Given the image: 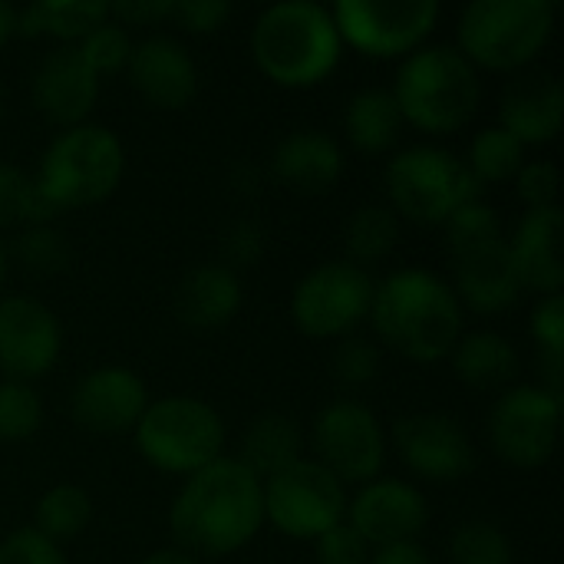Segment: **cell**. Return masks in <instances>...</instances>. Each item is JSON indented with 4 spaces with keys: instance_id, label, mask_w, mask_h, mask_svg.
Segmentation results:
<instances>
[{
    "instance_id": "4",
    "label": "cell",
    "mask_w": 564,
    "mask_h": 564,
    "mask_svg": "<svg viewBox=\"0 0 564 564\" xmlns=\"http://www.w3.org/2000/svg\"><path fill=\"white\" fill-rule=\"evenodd\" d=\"M390 93L406 126L426 135H453L476 119L482 79L456 46L426 43L400 59Z\"/></svg>"
},
{
    "instance_id": "23",
    "label": "cell",
    "mask_w": 564,
    "mask_h": 564,
    "mask_svg": "<svg viewBox=\"0 0 564 564\" xmlns=\"http://www.w3.org/2000/svg\"><path fill=\"white\" fill-rule=\"evenodd\" d=\"M241 304V274L218 261H205L185 271L172 294V311L188 330H221L238 317Z\"/></svg>"
},
{
    "instance_id": "18",
    "label": "cell",
    "mask_w": 564,
    "mask_h": 564,
    "mask_svg": "<svg viewBox=\"0 0 564 564\" xmlns=\"http://www.w3.org/2000/svg\"><path fill=\"white\" fill-rule=\"evenodd\" d=\"M129 86L155 109L178 112L198 93V66L188 46L169 33H149L132 43V56L126 63Z\"/></svg>"
},
{
    "instance_id": "25",
    "label": "cell",
    "mask_w": 564,
    "mask_h": 564,
    "mask_svg": "<svg viewBox=\"0 0 564 564\" xmlns=\"http://www.w3.org/2000/svg\"><path fill=\"white\" fill-rule=\"evenodd\" d=\"M446 360L453 364V373L466 387L482 390V393H502L519 377V350L499 330L463 334Z\"/></svg>"
},
{
    "instance_id": "17",
    "label": "cell",
    "mask_w": 564,
    "mask_h": 564,
    "mask_svg": "<svg viewBox=\"0 0 564 564\" xmlns=\"http://www.w3.org/2000/svg\"><path fill=\"white\" fill-rule=\"evenodd\" d=\"M149 400V387L135 370L109 364L76 380L69 393V416L86 433L122 436L135 430Z\"/></svg>"
},
{
    "instance_id": "39",
    "label": "cell",
    "mask_w": 564,
    "mask_h": 564,
    "mask_svg": "<svg viewBox=\"0 0 564 564\" xmlns=\"http://www.w3.org/2000/svg\"><path fill=\"white\" fill-rule=\"evenodd\" d=\"M264 248H268V238H264V228L254 221V218H235L221 228V238H218V264L231 268L235 274L245 271V268H254L261 258H264Z\"/></svg>"
},
{
    "instance_id": "46",
    "label": "cell",
    "mask_w": 564,
    "mask_h": 564,
    "mask_svg": "<svg viewBox=\"0 0 564 564\" xmlns=\"http://www.w3.org/2000/svg\"><path fill=\"white\" fill-rule=\"evenodd\" d=\"M367 564H433V555L420 542H403L390 549H373Z\"/></svg>"
},
{
    "instance_id": "1",
    "label": "cell",
    "mask_w": 564,
    "mask_h": 564,
    "mask_svg": "<svg viewBox=\"0 0 564 564\" xmlns=\"http://www.w3.org/2000/svg\"><path fill=\"white\" fill-rule=\"evenodd\" d=\"M169 529L175 549L198 562L241 552L264 529L261 479L235 456L215 459L182 479V489L169 506Z\"/></svg>"
},
{
    "instance_id": "6",
    "label": "cell",
    "mask_w": 564,
    "mask_h": 564,
    "mask_svg": "<svg viewBox=\"0 0 564 564\" xmlns=\"http://www.w3.org/2000/svg\"><path fill=\"white\" fill-rule=\"evenodd\" d=\"M555 33L552 0H473L459 13L456 50L489 73L529 69Z\"/></svg>"
},
{
    "instance_id": "20",
    "label": "cell",
    "mask_w": 564,
    "mask_h": 564,
    "mask_svg": "<svg viewBox=\"0 0 564 564\" xmlns=\"http://www.w3.org/2000/svg\"><path fill=\"white\" fill-rule=\"evenodd\" d=\"M449 264H453L449 288L463 311L502 314L516 307L519 297L525 294L512 251H509V238H496V241L456 251L449 254Z\"/></svg>"
},
{
    "instance_id": "41",
    "label": "cell",
    "mask_w": 564,
    "mask_h": 564,
    "mask_svg": "<svg viewBox=\"0 0 564 564\" xmlns=\"http://www.w3.org/2000/svg\"><path fill=\"white\" fill-rule=\"evenodd\" d=\"M0 564H69L63 549L50 539H43L33 525L13 529L7 539H0Z\"/></svg>"
},
{
    "instance_id": "42",
    "label": "cell",
    "mask_w": 564,
    "mask_h": 564,
    "mask_svg": "<svg viewBox=\"0 0 564 564\" xmlns=\"http://www.w3.org/2000/svg\"><path fill=\"white\" fill-rule=\"evenodd\" d=\"M529 334L539 354L564 357V294H545L529 314Z\"/></svg>"
},
{
    "instance_id": "50",
    "label": "cell",
    "mask_w": 564,
    "mask_h": 564,
    "mask_svg": "<svg viewBox=\"0 0 564 564\" xmlns=\"http://www.w3.org/2000/svg\"><path fill=\"white\" fill-rule=\"evenodd\" d=\"M7 271H10V251H7V245L0 241V288H3V281H7Z\"/></svg>"
},
{
    "instance_id": "12",
    "label": "cell",
    "mask_w": 564,
    "mask_h": 564,
    "mask_svg": "<svg viewBox=\"0 0 564 564\" xmlns=\"http://www.w3.org/2000/svg\"><path fill=\"white\" fill-rule=\"evenodd\" d=\"M440 13L436 0H340L330 7L344 46L370 59H403L426 46Z\"/></svg>"
},
{
    "instance_id": "7",
    "label": "cell",
    "mask_w": 564,
    "mask_h": 564,
    "mask_svg": "<svg viewBox=\"0 0 564 564\" xmlns=\"http://www.w3.org/2000/svg\"><path fill=\"white\" fill-rule=\"evenodd\" d=\"M383 185L390 212L423 228H443L459 205L482 198V185L469 175L463 155L433 142L397 149L387 159Z\"/></svg>"
},
{
    "instance_id": "47",
    "label": "cell",
    "mask_w": 564,
    "mask_h": 564,
    "mask_svg": "<svg viewBox=\"0 0 564 564\" xmlns=\"http://www.w3.org/2000/svg\"><path fill=\"white\" fill-rule=\"evenodd\" d=\"M228 185H231V192H235V195H241V198H254V195L261 192V185H264V175H261V169H258L254 162L241 159V162H235V165H231V172H228Z\"/></svg>"
},
{
    "instance_id": "15",
    "label": "cell",
    "mask_w": 564,
    "mask_h": 564,
    "mask_svg": "<svg viewBox=\"0 0 564 564\" xmlns=\"http://www.w3.org/2000/svg\"><path fill=\"white\" fill-rule=\"evenodd\" d=\"M63 354L59 317L36 297H0V373L3 380L36 383Z\"/></svg>"
},
{
    "instance_id": "33",
    "label": "cell",
    "mask_w": 564,
    "mask_h": 564,
    "mask_svg": "<svg viewBox=\"0 0 564 564\" xmlns=\"http://www.w3.org/2000/svg\"><path fill=\"white\" fill-rule=\"evenodd\" d=\"M449 564H516L512 539L489 519H466L449 535Z\"/></svg>"
},
{
    "instance_id": "28",
    "label": "cell",
    "mask_w": 564,
    "mask_h": 564,
    "mask_svg": "<svg viewBox=\"0 0 564 564\" xmlns=\"http://www.w3.org/2000/svg\"><path fill=\"white\" fill-rule=\"evenodd\" d=\"M102 20H109V3L102 0H33L17 10V36H53L63 46H76Z\"/></svg>"
},
{
    "instance_id": "9",
    "label": "cell",
    "mask_w": 564,
    "mask_h": 564,
    "mask_svg": "<svg viewBox=\"0 0 564 564\" xmlns=\"http://www.w3.org/2000/svg\"><path fill=\"white\" fill-rule=\"evenodd\" d=\"M373 274L337 258L311 268L291 291V324L311 340H344L370 317Z\"/></svg>"
},
{
    "instance_id": "51",
    "label": "cell",
    "mask_w": 564,
    "mask_h": 564,
    "mask_svg": "<svg viewBox=\"0 0 564 564\" xmlns=\"http://www.w3.org/2000/svg\"><path fill=\"white\" fill-rule=\"evenodd\" d=\"M0 116H3V99H0Z\"/></svg>"
},
{
    "instance_id": "27",
    "label": "cell",
    "mask_w": 564,
    "mask_h": 564,
    "mask_svg": "<svg viewBox=\"0 0 564 564\" xmlns=\"http://www.w3.org/2000/svg\"><path fill=\"white\" fill-rule=\"evenodd\" d=\"M403 126L406 122L397 109V99L383 86H364L344 106V135L364 155L393 152Z\"/></svg>"
},
{
    "instance_id": "32",
    "label": "cell",
    "mask_w": 564,
    "mask_h": 564,
    "mask_svg": "<svg viewBox=\"0 0 564 564\" xmlns=\"http://www.w3.org/2000/svg\"><path fill=\"white\" fill-rule=\"evenodd\" d=\"M56 218H59V212L43 198L33 175L10 162H0V231L53 225Z\"/></svg>"
},
{
    "instance_id": "34",
    "label": "cell",
    "mask_w": 564,
    "mask_h": 564,
    "mask_svg": "<svg viewBox=\"0 0 564 564\" xmlns=\"http://www.w3.org/2000/svg\"><path fill=\"white\" fill-rule=\"evenodd\" d=\"M43 426V397L33 383L0 380V443H26Z\"/></svg>"
},
{
    "instance_id": "3",
    "label": "cell",
    "mask_w": 564,
    "mask_h": 564,
    "mask_svg": "<svg viewBox=\"0 0 564 564\" xmlns=\"http://www.w3.org/2000/svg\"><path fill=\"white\" fill-rule=\"evenodd\" d=\"M254 66L284 89H311L334 76L344 40L330 7L314 0H281L264 7L251 26Z\"/></svg>"
},
{
    "instance_id": "44",
    "label": "cell",
    "mask_w": 564,
    "mask_h": 564,
    "mask_svg": "<svg viewBox=\"0 0 564 564\" xmlns=\"http://www.w3.org/2000/svg\"><path fill=\"white\" fill-rule=\"evenodd\" d=\"M370 545L347 525L327 529L321 539H314V562L317 564H367L370 562Z\"/></svg>"
},
{
    "instance_id": "36",
    "label": "cell",
    "mask_w": 564,
    "mask_h": 564,
    "mask_svg": "<svg viewBox=\"0 0 564 564\" xmlns=\"http://www.w3.org/2000/svg\"><path fill=\"white\" fill-rule=\"evenodd\" d=\"M132 36L122 23H116L112 17L102 20L99 26H93L79 43H76V53L83 56V63L102 79V76H112V73H126V63L132 56Z\"/></svg>"
},
{
    "instance_id": "40",
    "label": "cell",
    "mask_w": 564,
    "mask_h": 564,
    "mask_svg": "<svg viewBox=\"0 0 564 564\" xmlns=\"http://www.w3.org/2000/svg\"><path fill=\"white\" fill-rule=\"evenodd\" d=\"M519 198L525 202L529 212L535 208H555L558 205V169L549 159H525L519 175L512 178Z\"/></svg>"
},
{
    "instance_id": "24",
    "label": "cell",
    "mask_w": 564,
    "mask_h": 564,
    "mask_svg": "<svg viewBox=\"0 0 564 564\" xmlns=\"http://www.w3.org/2000/svg\"><path fill=\"white\" fill-rule=\"evenodd\" d=\"M509 251L525 291L562 294L564 254H562V208H535L525 212L509 238Z\"/></svg>"
},
{
    "instance_id": "8",
    "label": "cell",
    "mask_w": 564,
    "mask_h": 564,
    "mask_svg": "<svg viewBox=\"0 0 564 564\" xmlns=\"http://www.w3.org/2000/svg\"><path fill=\"white\" fill-rule=\"evenodd\" d=\"M132 443L152 469L188 479L225 456V420L212 403L172 393L149 400L132 430Z\"/></svg>"
},
{
    "instance_id": "2",
    "label": "cell",
    "mask_w": 564,
    "mask_h": 564,
    "mask_svg": "<svg viewBox=\"0 0 564 564\" xmlns=\"http://www.w3.org/2000/svg\"><path fill=\"white\" fill-rule=\"evenodd\" d=\"M367 324L387 350L413 364H440L466 334V311L440 274L397 268L377 281Z\"/></svg>"
},
{
    "instance_id": "38",
    "label": "cell",
    "mask_w": 564,
    "mask_h": 564,
    "mask_svg": "<svg viewBox=\"0 0 564 564\" xmlns=\"http://www.w3.org/2000/svg\"><path fill=\"white\" fill-rule=\"evenodd\" d=\"M330 373L344 390H364L380 377V350L377 340L350 334L337 340L334 357H330Z\"/></svg>"
},
{
    "instance_id": "48",
    "label": "cell",
    "mask_w": 564,
    "mask_h": 564,
    "mask_svg": "<svg viewBox=\"0 0 564 564\" xmlns=\"http://www.w3.org/2000/svg\"><path fill=\"white\" fill-rule=\"evenodd\" d=\"M139 564H202L198 558H192L188 552H182V549H155V552H149L145 558Z\"/></svg>"
},
{
    "instance_id": "49",
    "label": "cell",
    "mask_w": 564,
    "mask_h": 564,
    "mask_svg": "<svg viewBox=\"0 0 564 564\" xmlns=\"http://www.w3.org/2000/svg\"><path fill=\"white\" fill-rule=\"evenodd\" d=\"M10 36H17V7L0 0V46L10 43Z\"/></svg>"
},
{
    "instance_id": "31",
    "label": "cell",
    "mask_w": 564,
    "mask_h": 564,
    "mask_svg": "<svg viewBox=\"0 0 564 564\" xmlns=\"http://www.w3.org/2000/svg\"><path fill=\"white\" fill-rule=\"evenodd\" d=\"M463 162L482 188L502 185V182H512L519 175V169L525 165V145L519 139H512L506 129L486 126L473 135Z\"/></svg>"
},
{
    "instance_id": "35",
    "label": "cell",
    "mask_w": 564,
    "mask_h": 564,
    "mask_svg": "<svg viewBox=\"0 0 564 564\" xmlns=\"http://www.w3.org/2000/svg\"><path fill=\"white\" fill-rule=\"evenodd\" d=\"M13 258L30 271V274H40V278H50V274H59L69 268L73 261V248L66 241V235L56 228V225H33V228H23L13 241Z\"/></svg>"
},
{
    "instance_id": "29",
    "label": "cell",
    "mask_w": 564,
    "mask_h": 564,
    "mask_svg": "<svg viewBox=\"0 0 564 564\" xmlns=\"http://www.w3.org/2000/svg\"><path fill=\"white\" fill-rule=\"evenodd\" d=\"M397 241H400V218L390 212L387 202H367L344 225V261L370 271L373 264L393 254Z\"/></svg>"
},
{
    "instance_id": "21",
    "label": "cell",
    "mask_w": 564,
    "mask_h": 564,
    "mask_svg": "<svg viewBox=\"0 0 564 564\" xmlns=\"http://www.w3.org/2000/svg\"><path fill=\"white\" fill-rule=\"evenodd\" d=\"M564 93L555 73L529 66L516 73L499 99V129L529 145H549L562 132Z\"/></svg>"
},
{
    "instance_id": "43",
    "label": "cell",
    "mask_w": 564,
    "mask_h": 564,
    "mask_svg": "<svg viewBox=\"0 0 564 564\" xmlns=\"http://www.w3.org/2000/svg\"><path fill=\"white\" fill-rule=\"evenodd\" d=\"M235 7L228 0H172V13L169 20H175L182 30L195 33V36H208L215 30H221L231 20Z\"/></svg>"
},
{
    "instance_id": "11",
    "label": "cell",
    "mask_w": 564,
    "mask_h": 564,
    "mask_svg": "<svg viewBox=\"0 0 564 564\" xmlns=\"http://www.w3.org/2000/svg\"><path fill=\"white\" fill-rule=\"evenodd\" d=\"M311 459L334 473L347 489L373 482L390 453L380 416L360 400H330L311 423Z\"/></svg>"
},
{
    "instance_id": "19",
    "label": "cell",
    "mask_w": 564,
    "mask_h": 564,
    "mask_svg": "<svg viewBox=\"0 0 564 564\" xmlns=\"http://www.w3.org/2000/svg\"><path fill=\"white\" fill-rule=\"evenodd\" d=\"M102 79L83 63L76 46L50 50L33 76H30V99L33 109L56 129H73L89 122Z\"/></svg>"
},
{
    "instance_id": "26",
    "label": "cell",
    "mask_w": 564,
    "mask_h": 564,
    "mask_svg": "<svg viewBox=\"0 0 564 564\" xmlns=\"http://www.w3.org/2000/svg\"><path fill=\"white\" fill-rule=\"evenodd\" d=\"M235 459L264 482L268 476L304 459V430L291 413H261L245 426Z\"/></svg>"
},
{
    "instance_id": "30",
    "label": "cell",
    "mask_w": 564,
    "mask_h": 564,
    "mask_svg": "<svg viewBox=\"0 0 564 564\" xmlns=\"http://www.w3.org/2000/svg\"><path fill=\"white\" fill-rule=\"evenodd\" d=\"M89 522H93V496L83 486L59 482L36 499L33 529L56 545L76 539Z\"/></svg>"
},
{
    "instance_id": "45",
    "label": "cell",
    "mask_w": 564,
    "mask_h": 564,
    "mask_svg": "<svg viewBox=\"0 0 564 564\" xmlns=\"http://www.w3.org/2000/svg\"><path fill=\"white\" fill-rule=\"evenodd\" d=\"M172 0H126V3H109V17L122 26H152L169 20Z\"/></svg>"
},
{
    "instance_id": "22",
    "label": "cell",
    "mask_w": 564,
    "mask_h": 564,
    "mask_svg": "<svg viewBox=\"0 0 564 564\" xmlns=\"http://www.w3.org/2000/svg\"><path fill=\"white\" fill-rule=\"evenodd\" d=\"M271 175L294 195H327L344 175V149L321 129H294L271 152Z\"/></svg>"
},
{
    "instance_id": "13",
    "label": "cell",
    "mask_w": 564,
    "mask_h": 564,
    "mask_svg": "<svg viewBox=\"0 0 564 564\" xmlns=\"http://www.w3.org/2000/svg\"><path fill=\"white\" fill-rule=\"evenodd\" d=\"M562 397L539 383H512L489 410V446L512 469H542L558 443Z\"/></svg>"
},
{
    "instance_id": "16",
    "label": "cell",
    "mask_w": 564,
    "mask_h": 564,
    "mask_svg": "<svg viewBox=\"0 0 564 564\" xmlns=\"http://www.w3.org/2000/svg\"><path fill=\"white\" fill-rule=\"evenodd\" d=\"M344 522L370 549L420 542V535L430 522V502L413 482L377 476L373 482L357 486V492L347 499Z\"/></svg>"
},
{
    "instance_id": "5",
    "label": "cell",
    "mask_w": 564,
    "mask_h": 564,
    "mask_svg": "<svg viewBox=\"0 0 564 564\" xmlns=\"http://www.w3.org/2000/svg\"><path fill=\"white\" fill-rule=\"evenodd\" d=\"M126 172V149L109 126L83 122L59 129L40 155L36 188L63 215L106 202Z\"/></svg>"
},
{
    "instance_id": "10",
    "label": "cell",
    "mask_w": 564,
    "mask_h": 564,
    "mask_svg": "<svg viewBox=\"0 0 564 564\" xmlns=\"http://www.w3.org/2000/svg\"><path fill=\"white\" fill-rule=\"evenodd\" d=\"M264 525L294 542H314L347 516V486L317 459L304 456L261 482Z\"/></svg>"
},
{
    "instance_id": "14",
    "label": "cell",
    "mask_w": 564,
    "mask_h": 564,
    "mask_svg": "<svg viewBox=\"0 0 564 564\" xmlns=\"http://www.w3.org/2000/svg\"><path fill=\"white\" fill-rule=\"evenodd\" d=\"M390 446L397 449L400 463L423 482H459L469 479L479 466V453L466 426L436 410L406 413L390 430Z\"/></svg>"
},
{
    "instance_id": "37",
    "label": "cell",
    "mask_w": 564,
    "mask_h": 564,
    "mask_svg": "<svg viewBox=\"0 0 564 564\" xmlns=\"http://www.w3.org/2000/svg\"><path fill=\"white\" fill-rule=\"evenodd\" d=\"M443 231H446V251L449 254L486 245V241H496V238H506L502 235V218L486 198H473V202L459 205L443 221Z\"/></svg>"
}]
</instances>
